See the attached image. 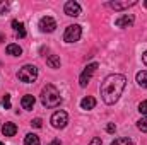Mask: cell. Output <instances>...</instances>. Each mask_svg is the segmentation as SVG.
<instances>
[{"label": "cell", "instance_id": "cell-1", "mask_svg": "<svg viewBox=\"0 0 147 145\" xmlns=\"http://www.w3.org/2000/svg\"><path fill=\"white\" fill-rule=\"evenodd\" d=\"M125 85H127L125 75H121V73H111V75H108L101 82V97H103V101L106 104H115L120 99Z\"/></svg>", "mask_w": 147, "mask_h": 145}, {"label": "cell", "instance_id": "cell-2", "mask_svg": "<svg viewBox=\"0 0 147 145\" xmlns=\"http://www.w3.org/2000/svg\"><path fill=\"white\" fill-rule=\"evenodd\" d=\"M41 104L45 108H57L62 104V96L60 91L53 84H46L41 91Z\"/></svg>", "mask_w": 147, "mask_h": 145}, {"label": "cell", "instance_id": "cell-3", "mask_svg": "<svg viewBox=\"0 0 147 145\" xmlns=\"http://www.w3.org/2000/svg\"><path fill=\"white\" fill-rule=\"evenodd\" d=\"M17 79L24 84H31L38 79V68L34 65H24L19 72H17Z\"/></svg>", "mask_w": 147, "mask_h": 145}, {"label": "cell", "instance_id": "cell-4", "mask_svg": "<svg viewBox=\"0 0 147 145\" xmlns=\"http://www.w3.org/2000/svg\"><path fill=\"white\" fill-rule=\"evenodd\" d=\"M80 36H82V28L79 24H70V26H67V29L63 33V41L65 43H75L80 39Z\"/></svg>", "mask_w": 147, "mask_h": 145}, {"label": "cell", "instance_id": "cell-5", "mask_svg": "<svg viewBox=\"0 0 147 145\" xmlns=\"http://www.w3.org/2000/svg\"><path fill=\"white\" fill-rule=\"evenodd\" d=\"M98 67H99V65L94 62V63H89V65H87V67L82 70L80 77H79V85H80V87H86V85L89 84L91 77H92V75H94V72L98 70Z\"/></svg>", "mask_w": 147, "mask_h": 145}, {"label": "cell", "instance_id": "cell-6", "mask_svg": "<svg viewBox=\"0 0 147 145\" xmlns=\"http://www.w3.org/2000/svg\"><path fill=\"white\" fill-rule=\"evenodd\" d=\"M50 121H51L53 128H65L67 123H69V114L65 111H55L51 114V119Z\"/></svg>", "mask_w": 147, "mask_h": 145}, {"label": "cell", "instance_id": "cell-7", "mask_svg": "<svg viewBox=\"0 0 147 145\" xmlns=\"http://www.w3.org/2000/svg\"><path fill=\"white\" fill-rule=\"evenodd\" d=\"M55 29H57V22H55L53 17L45 15V17L39 19V31L41 33H53Z\"/></svg>", "mask_w": 147, "mask_h": 145}, {"label": "cell", "instance_id": "cell-8", "mask_svg": "<svg viewBox=\"0 0 147 145\" xmlns=\"http://www.w3.org/2000/svg\"><path fill=\"white\" fill-rule=\"evenodd\" d=\"M63 10H65V14L70 15V17H77V15H80V12H82L80 5H79L77 2H74V0H69V2L65 3Z\"/></svg>", "mask_w": 147, "mask_h": 145}, {"label": "cell", "instance_id": "cell-9", "mask_svg": "<svg viewBox=\"0 0 147 145\" xmlns=\"http://www.w3.org/2000/svg\"><path fill=\"white\" fill-rule=\"evenodd\" d=\"M134 15L132 14H123V15H120L116 21H115V24L118 26V28H130L132 24H134Z\"/></svg>", "mask_w": 147, "mask_h": 145}, {"label": "cell", "instance_id": "cell-10", "mask_svg": "<svg viewBox=\"0 0 147 145\" xmlns=\"http://www.w3.org/2000/svg\"><path fill=\"white\" fill-rule=\"evenodd\" d=\"M137 2L135 0H125V2H108V7H111V9H115V10H125V9H128V7H134Z\"/></svg>", "mask_w": 147, "mask_h": 145}, {"label": "cell", "instance_id": "cell-11", "mask_svg": "<svg viewBox=\"0 0 147 145\" xmlns=\"http://www.w3.org/2000/svg\"><path fill=\"white\" fill-rule=\"evenodd\" d=\"M34 103H36V99L31 94H26L21 99V106H22V109H26V111H31V109L34 108Z\"/></svg>", "mask_w": 147, "mask_h": 145}, {"label": "cell", "instance_id": "cell-12", "mask_svg": "<svg viewBox=\"0 0 147 145\" xmlns=\"http://www.w3.org/2000/svg\"><path fill=\"white\" fill-rule=\"evenodd\" d=\"M16 132H17V126H16V123H5L3 126H2V133H3V137H14L16 135Z\"/></svg>", "mask_w": 147, "mask_h": 145}, {"label": "cell", "instance_id": "cell-13", "mask_svg": "<svg viewBox=\"0 0 147 145\" xmlns=\"http://www.w3.org/2000/svg\"><path fill=\"white\" fill-rule=\"evenodd\" d=\"M96 106V99L92 97V96H86L82 101H80V108L86 109V111H89V109H92Z\"/></svg>", "mask_w": 147, "mask_h": 145}, {"label": "cell", "instance_id": "cell-14", "mask_svg": "<svg viewBox=\"0 0 147 145\" xmlns=\"http://www.w3.org/2000/svg\"><path fill=\"white\" fill-rule=\"evenodd\" d=\"M7 55H12V56H21L22 55V48L16 43H10L7 46Z\"/></svg>", "mask_w": 147, "mask_h": 145}, {"label": "cell", "instance_id": "cell-15", "mask_svg": "<svg viewBox=\"0 0 147 145\" xmlns=\"http://www.w3.org/2000/svg\"><path fill=\"white\" fill-rule=\"evenodd\" d=\"M12 28L16 31V34L19 38H26V29H24V24L19 22V21H12Z\"/></svg>", "mask_w": 147, "mask_h": 145}, {"label": "cell", "instance_id": "cell-16", "mask_svg": "<svg viewBox=\"0 0 147 145\" xmlns=\"http://www.w3.org/2000/svg\"><path fill=\"white\" fill-rule=\"evenodd\" d=\"M24 145H39V137L34 133H28L24 137Z\"/></svg>", "mask_w": 147, "mask_h": 145}, {"label": "cell", "instance_id": "cell-17", "mask_svg": "<svg viewBox=\"0 0 147 145\" xmlns=\"http://www.w3.org/2000/svg\"><path fill=\"white\" fill-rule=\"evenodd\" d=\"M46 63H48L51 68H60V58H58L57 55H50V56L46 58Z\"/></svg>", "mask_w": 147, "mask_h": 145}, {"label": "cell", "instance_id": "cell-18", "mask_svg": "<svg viewBox=\"0 0 147 145\" xmlns=\"http://www.w3.org/2000/svg\"><path fill=\"white\" fill-rule=\"evenodd\" d=\"M137 84L140 85V87H147V72L146 70H140V72L137 73Z\"/></svg>", "mask_w": 147, "mask_h": 145}, {"label": "cell", "instance_id": "cell-19", "mask_svg": "<svg viewBox=\"0 0 147 145\" xmlns=\"http://www.w3.org/2000/svg\"><path fill=\"white\" fill-rule=\"evenodd\" d=\"M111 145H135L130 138H127V137H120V138H115Z\"/></svg>", "mask_w": 147, "mask_h": 145}, {"label": "cell", "instance_id": "cell-20", "mask_svg": "<svg viewBox=\"0 0 147 145\" xmlns=\"http://www.w3.org/2000/svg\"><path fill=\"white\" fill-rule=\"evenodd\" d=\"M137 128L140 132H147V116H142L139 121H137Z\"/></svg>", "mask_w": 147, "mask_h": 145}, {"label": "cell", "instance_id": "cell-21", "mask_svg": "<svg viewBox=\"0 0 147 145\" xmlns=\"http://www.w3.org/2000/svg\"><path fill=\"white\" fill-rule=\"evenodd\" d=\"M2 106H3L5 109H10V96H9V94L3 96V99H2Z\"/></svg>", "mask_w": 147, "mask_h": 145}, {"label": "cell", "instance_id": "cell-22", "mask_svg": "<svg viewBox=\"0 0 147 145\" xmlns=\"http://www.w3.org/2000/svg\"><path fill=\"white\" fill-rule=\"evenodd\" d=\"M7 10H9V2H0V15L7 14Z\"/></svg>", "mask_w": 147, "mask_h": 145}, {"label": "cell", "instance_id": "cell-23", "mask_svg": "<svg viewBox=\"0 0 147 145\" xmlns=\"http://www.w3.org/2000/svg\"><path fill=\"white\" fill-rule=\"evenodd\" d=\"M139 111H140L142 114H146V116H147V101H142V103L139 104Z\"/></svg>", "mask_w": 147, "mask_h": 145}, {"label": "cell", "instance_id": "cell-24", "mask_svg": "<svg viewBox=\"0 0 147 145\" xmlns=\"http://www.w3.org/2000/svg\"><path fill=\"white\" fill-rule=\"evenodd\" d=\"M31 125H33L34 128H41V126H43V121H41V118H34V119L31 121Z\"/></svg>", "mask_w": 147, "mask_h": 145}, {"label": "cell", "instance_id": "cell-25", "mask_svg": "<svg viewBox=\"0 0 147 145\" xmlns=\"http://www.w3.org/2000/svg\"><path fill=\"white\" fill-rule=\"evenodd\" d=\"M106 132H108V133H115V132H116V125H115V123H108Z\"/></svg>", "mask_w": 147, "mask_h": 145}, {"label": "cell", "instance_id": "cell-26", "mask_svg": "<svg viewBox=\"0 0 147 145\" xmlns=\"http://www.w3.org/2000/svg\"><path fill=\"white\" fill-rule=\"evenodd\" d=\"M89 145H103V142H101V138H99V137H94V138L89 142Z\"/></svg>", "mask_w": 147, "mask_h": 145}, {"label": "cell", "instance_id": "cell-27", "mask_svg": "<svg viewBox=\"0 0 147 145\" xmlns=\"http://www.w3.org/2000/svg\"><path fill=\"white\" fill-rule=\"evenodd\" d=\"M142 62H144V65H147V51L142 55Z\"/></svg>", "mask_w": 147, "mask_h": 145}, {"label": "cell", "instance_id": "cell-28", "mask_svg": "<svg viewBox=\"0 0 147 145\" xmlns=\"http://www.w3.org/2000/svg\"><path fill=\"white\" fill-rule=\"evenodd\" d=\"M48 145H62V142H60V140H53L51 144H48Z\"/></svg>", "mask_w": 147, "mask_h": 145}, {"label": "cell", "instance_id": "cell-29", "mask_svg": "<svg viewBox=\"0 0 147 145\" xmlns=\"http://www.w3.org/2000/svg\"><path fill=\"white\" fill-rule=\"evenodd\" d=\"M3 39H5V36H3V34H2V33H0V43H2V41H3Z\"/></svg>", "mask_w": 147, "mask_h": 145}, {"label": "cell", "instance_id": "cell-30", "mask_svg": "<svg viewBox=\"0 0 147 145\" xmlns=\"http://www.w3.org/2000/svg\"><path fill=\"white\" fill-rule=\"evenodd\" d=\"M144 5H146V7H147V2H144Z\"/></svg>", "mask_w": 147, "mask_h": 145}, {"label": "cell", "instance_id": "cell-31", "mask_svg": "<svg viewBox=\"0 0 147 145\" xmlns=\"http://www.w3.org/2000/svg\"><path fill=\"white\" fill-rule=\"evenodd\" d=\"M0 145H3V144H0Z\"/></svg>", "mask_w": 147, "mask_h": 145}]
</instances>
